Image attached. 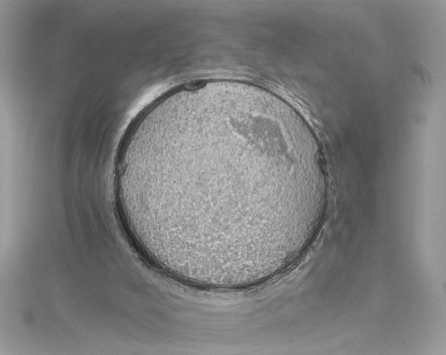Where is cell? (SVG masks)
<instances>
[{
	"mask_svg": "<svg viewBox=\"0 0 446 355\" xmlns=\"http://www.w3.org/2000/svg\"><path fill=\"white\" fill-rule=\"evenodd\" d=\"M202 149L178 123L146 141L128 170L159 240L189 268L218 274L271 265L302 246L327 196L323 157H275L243 144Z\"/></svg>",
	"mask_w": 446,
	"mask_h": 355,
	"instance_id": "6da1fadb",
	"label": "cell"
}]
</instances>
